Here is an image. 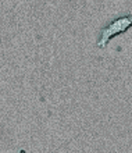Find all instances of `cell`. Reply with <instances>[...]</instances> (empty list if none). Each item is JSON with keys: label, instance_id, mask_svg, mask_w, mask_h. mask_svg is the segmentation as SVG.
<instances>
[{"label": "cell", "instance_id": "obj_1", "mask_svg": "<svg viewBox=\"0 0 132 153\" xmlns=\"http://www.w3.org/2000/svg\"><path fill=\"white\" fill-rule=\"evenodd\" d=\"M129 27H132V16H124V17H120V18L111 21L102 31V36H100V40L97 42V46L99 48H104L111 38L125 32Z\"/></svg>", "mask_w": 132, "mask_h": 153}]
</instances>
